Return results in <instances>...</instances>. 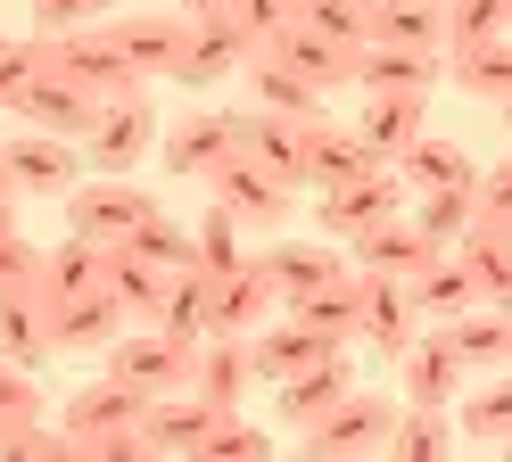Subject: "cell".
I'll use <instances>...</instances> for the list:
<instances>
[{
    "label": "cell",
    "mask_w": 512,
    "mask_h": 462,
    "mask_svg": "<svg viewBox=\"0 0 512 462\" xmlns=\"http://www.w3.org/2000/svg\"><path fill=\"white\" fill-rule=\"evenodd\" d=\"M389 421H397L389 396L347 388L331 413H314V421L298 429V438H306V454H314V462H356V454H380V446H389Z\"/></svg>",
    "instance_id": "obj_1"
},
{
    "label": "cell",
    "mask_w": 512,
    "mask_h": 462,
    "mask_svg": "<svg viewBox=\"0 0 512 462\" xmlns=\"http://www.w3.org/2000/svg\"><path fill=\"white\" fill-rule=\"evenodd\" d=\"M207 198H215V207L232 215L240 231H281V223H290V207H298V190H290V182H273L265 165H248L240 149L207 174Z\"/></svg>",
    "instance_id": "obj_2"
},
{
    "label": "cell",
    "mask_w": 512,
    "mask_h": 462,
    "mask_svg": "<svg viewBox=\"0 0 512 462\" xmlns=\"http://www.w3.org/2000/svg\"><path fill=\"white\" fill-rule=\"evenodd\" d=\"M240 66H248V33L215 9V17H190V25H182L166 83H182V91H215V83H232Z\"/></svg>",
    "instance_id": "obj_3"
},
{
    "label": "cell",
    "mask_w": 512,
    "mask_h": 462,
    "mask_svg": "<svg viewBox=\"0 0 512 462\" xmlns=\"http://www.w3.org/2000/svg\"><path fill=\"white\" fill-rule=\"evenodd\" d=\"M389 215H405V182L389 174V165H372V174H356V182L314 190V223H323V240H356V231L389 223Z\"/></svg>",
    "instance_id": "obj_4"
},
{
    "label": "cell",
    "mask_w": 512,
    "mask_h": 462,
    "mask_svg": "<svg viewBox=\"0 0 512 462\" xmlns=\"http://www.w3.org/2000/svg\"><path fill=\"white\" fill-rule=\"evenodd\" d=\"M149 207H157V198H149L141 182H124V174H91V182H75V190H67V231H75V240L116 248V240H124V231H133Z\"/></svg>",
    "instance_id": "obj_5"
},
{
    "label": "cell",
    "mask_w": 512,
    "mask_h": 462,
    "mask_svg": "<svg viewBox=\"0 0 512 462\" xmlns=\"http://www.w3.org/2000/svg\"><path fill=\"white\" fill-rule=\"evenodd\" d=\"M50 66H58V75H75L91 99H133V91H149V83H133V66L116 58L108 17H100V25H75V33H50Z\"/></svg>",
    "instance_id": "obj_6"
},
{
    "label": "cell",
    "mask_w": 512,
    "mask_h": 462,
    "mask_svg": "<svg viewBox=\"0 0 512 462\" xmlns=\"http://www.w3.org/2000/svg\"><path fill=\"white\" fill-rule=\"evenodd\" d=\"M83 149H91V174H133V165L157 149V108H149V91L108 99L100 124L83 132Z\"/></svg>",
    "instance_id": "obj_7"
},
{
    "label": "cell",
    "mask_w": 512,
    "mask_h": 462,
    "mask_svg": "<svg viewBox=\"0 0 512 462\" xmlns=\"http://www.w3.org/2000/svg\"><path fill=\"white\" fill-rule=\"evenodd\" d=\"M9 108H17L25 124H34V132H58V141H83V132L100 124V108H108V99H91L75 75H58V66H34V83H25V91L9 99Z\"/></svg>",
    "instance_id": "obj_8"
},
{
    "label": "cell",
    "mask_w": 512,
    "mask_h": 462,
    "mask_svg": "<svg viewBox=\"0 0 512 462\" xmlns=\"http://www.w3.org/2000/svg\"><path fill=\"white\" fill-rule=\"evenodd\" d=\"M0 174H9V190L67 198V190L83 182V157H75V141H58V132H34V124H25L17 141H0Z\"/></svg>",
    "instance_id": "obj_9"
},
{
    "label": "cell",
    "mask_w": 512,
    "mask_h": 462,
    "mask_svg": "<svg viewBox=\"0 0 512 462\" xmlns=\"http://www.w3.org/2000/svg\"><path fill=\"white\" fill-rule=\"evenodd\" d=\"M100 355H108V372H116L124 388H141V396H157V388H190V347L166 339V330H116Z\"/></svg>",
    "instance_id": "obj_10"
},
{
    "label": "cell",
    "mask_w": 512,
    "mask_h": 462,
    "mask_svg": "<svg viewBox=\"0 0 512 462\" xmlns=\"http://www.w3.org/2000/svg\"><path fill=\"white\" fill-rule=\"evenodd\" d=\"M281 314V289L265 281V264H232V273H207V330H232V339H248L256 322Z\"/></svg>",
    "instance_id": "obj_11"
},
{
    "label": "cell",
    "mask_w": 512,
    "mask_h": 462,
    "mask_svg": "<svg viewBox=\"0 0 512 462\" xmlns=\"http://www.w3.org/2000/svg\"><path fill=\"white\" fill-rule=\"evenodd\" d=\"M232 149L248 157V165H265L273 182H306V124H290V116H273V108H248V116H232Z\"/></svg>",
    "instance_id": "obj_12"
},
{
    "label": "cell",
    "mask_w": 512,
    "mask_h": 462,
    "mask_svg": "<svg viewBox=\"0 0 512 462\" xmlns=\"http://www.w3.org/2000/svg\"><path fill=\"white\" fill-rule=\"evenodd\" d=\"M141 405H149L141 388H124L116 372H100L91 388H75V396H67V421H58V429H67V438H75V454H83L91 438H116V429H141Z\"/></svg>",
    "instance_id": "obj_13"
},
{
    "label": "cell",
    "mask_w": 512,
    "mask_h": 462,
    "mask_svg": "<svg viewBox=\"0 0 512 462\" xmlns=\"http://www.w3.org/2000/svg\"><path fill=\"white\" fill-rule=\"evenodd\" d=\"M50 306V355H100L116 330H124V306L108 289H83V297H42Z\"/></svg>",
    "instance_id": "obj_14"
},
{
    "label": "cell",
    "mask_w": 512,
    "mask_h": 462,
    "mask_svg": "<svg viewBox=\"0 0 512 462\" xmlns=\"http://www.w3.org/2000/svg\"><path fill=\"white\" fill-rule=\"evenodd\" d=\"M438 75L471 91V99H512V33H479V42H446L438 50Z\"/></svg>",
    "instance_id": "obj_15"
},
{
    "label": "cell",
    "mask_w": 512,
    "mask_h": 462,
    "mask_svg": "<svg viewBox=\"0 0 512 462\" xmlns=\"http://www.w3.org/2000/svg\"><path fill=\"white\" fill-rule=\"evenodd\" d=\"M356 91H405L430 99L438 91V50H405V42H356Z\"/></svg>",
    "instance_id": "obj_16"
},
{
    "label": "cell",
    "mask_w": 512,
    "mask_h": 462,
    "mask_svg": "<svg viewBox=\"0 0 512 462\" xmlns=\"http://www.w3.org/2000/svg\"><path fill=\"white\" fill-rule=\"evenodd\" d=\"M397 363H405V405H455L463 396V363H455V347H446L438 322L413 330V339L397 347Z\"/></svg>",
    "instance_id": "obj_17"
},
{
    "label": "cell",
    "mask_w": 512,
    "mask_h": 462,
    "mask_svg": "<svg viewBox=\"0 0 512 462\" xmlns=\"http://www.w3.org/2000/svg\"><path fill=\"white\" fill-rule=\"evenodd\" d=\"M323 355H347V347L314 339V330L290 322V314H273V322L248 330V372H256V380H290V372H306V363H323Z\"/></svg>",
    "instance_id": "obj_18"
},
{
    "label": "cell",
    "mask_w": 512,
    "mask_h": 462,
    "mask_svg": "<svg viewBox=\"0 0 512 462\" xmlns=\"http://www.w3.org/2000/svg\"><path fill=\"white\" fill-rule=\"evenodd\" d=\"M157 157H166V174H190V182H207L223 157H232V116H215V108H190L174 132H157Z\"/></svg>",
    "instance_id": "obj_19"
},
{
    "label": "cell",
    "mask_w": 512,
    "mask_h": 462,
    "mask_svg": "<svg viewBox=\"0 0 512 462\" xmlns=\"http://www.w3.org/2000/svg\"><path fill=\"white\" fill-rule=\"evenodd\" d=\"M256 50L281 58L290 75H306L314 91H347V75H356V50H347V42H323V33H306V25H281V33H265Z\"/></svg>",
    "instance_id": "obj_20"
},
{
    "label": "cell",
    "mask_w": 512,
    "mask_h": 462,
    "mask_svg": "<svg viewBox=\"0 0 512 462\" xmlns=\"http://www.w3.org/2000/svg\"><path fill=\"white\" fill-rule=\"evenodd\" d=\"M405 306L422 314V322H455L463 306H479V289H471V273H463V256H455V248H430V256L405 273Z\"/></svg>",
    "instance_id": "obj_21"
},
{
    "label": "cell",
    "mask_w": 512,
    "mask_h": 462,
    "mask_svg": "<svg viewBox=\"0 0 512 462\" xmlns=\"http://www.w3.org/2000/svg\"><path fill=\"white\" fill-rule=\"evenodd\" d=\"M207 421H215V405L199 388H157L141 405V438H149V454H190L207 438Z\"/></svg>",
    "instance_id": "obj_22"
},
{
    "label": "cell",
    "mask_w": 512,
    "mask_h": 462,
    "mask_svg": "<svg viewBox=\"0 0 512 462\" xmlns=\"http://www.w3.org/2000/svg\"><path fill=\"white\" fill-rule=\"evenodd\" d=\"M248 380H256V372H248V339H232V330H207V339L190 347V388H199L215 413H232L240 396H248Z\"/></svg>",
    "instance_id": "obj_23"
},
{
    "label": "cell",
    "mask_w": 512,
    "mask_h": 462,
    "mask_svg": "<svg viewBox=\"0 0 512 462\" xmlns=\"http://www.w3.org/2000/svg\"><path fill=\"white\" fill-rule=\"evenodd\" d=\"M463 372H504L512 363V306H463L455 322H438Z\"/></svg>",
    "instance_id": "obj_24"
},
{
    "label": "cell",
    "mask_w": 512,
    "mask_h": 462,
    "mask_svg": "<svg viewBox=\"0 0 512 462\" xmlns=\"http://www.w3.org/2000/svg\"><path fill=\"white\" fill-rule=\"evenodd\" d=\"M364 281V306H356V339L380 355V363H397V347L422 330V314L405 306V281H372V273H356Z\"/></svg>",
    "instance_id": "obj_25"
},
{
    "label": "cell",
    "mask_w": 512,
    "mask_h": 462,
    "mask_svg": "<svg viewBox=\"0 0 512 462\" xmlns=\"http://www.w3.org/2000/svg\"><path fill=\"white\" fill-rule=\"evenodd\" d=\"M389 174H397L405 190H471L479 165H471L455 141H438V132H413V141L389 157Z\"/></svg>",
    "instance_id": "obj_26"
},
{
    "label": "cell",
    "mask_w": 512,
    "mask_h": 462,
    "mask_svg": "<svg viewBox=\"0 0 512 462\" xmlns=\"http://www.w3.org/2000/svg\"><path fill=\"white\" fill-rule=\"evenodd\" d=\"M0 355L25 363V372H42V363H50V306H42L34 281L0 289Z\"/></svg>",
    "instance_id": "obj_27"
},
{
    "label": "cell",
    "mask_w": 512,
    "mask_h": 462,
    "mask_svg": "<svg viewBox=\"0 0 512 462\" xmlns=\"http://www.w3.org/2000/svg\"><path fill=\"white\" fill-rule=\"evenodd\" d=\"M364 99H372V108L356 116V141H364L380 165H389L413 132H430V99H405V91H364Z\"/></svg>",
    "instance_id": "obj_28"
},
{
    "label": "cell",
    "mask_w": 512,
    "mask_h": 462,
    "mask_svg": "<svg viewBox=\"0 0 512 462\" xmlns=\"http://www.w3.org/2000/svg\"><path fill=\"white\" fill-rule=\"evenodd\" d=\"M108 42L116 58L133 66V83H157L174 66V42H182V17H108Z\"/></svg>",
    "instance_id": "obj_29"
},
{
    "label": "cell",
    "mask_w": 512,
    "mask_h": 462,
    "mask_svg": "<svg viewBox=\"0 0 512 462\" xmlns=\"http://www.w3.org/2000/svg\"><path fill=\"white\" fill-rule=\"evenodd\" d=\"M256 264H265V281L281 289V306H290V297H306V289H323V281H339V273H347V256H339V248H323V240H281V248H265Z\"/></svg>",
    "instance_id": "obj_30"
},
{
    "label": "cell",
    "mask_w": 512,
    "mask_h": 462,
    "mask_svg": "<svg viewBox=\"0 0 512 462\" xmlns=\"http://www.w3.org/2000/svg\"><path fill=\"white\" fill-rule=\"evenodd\" d=\"M372 165H380V157L356 141V124H331V116H323V124H306V182H314V190L356 182V174H372Z\"/></svg>",
    "instance_id": "obj_31"
},
{
    "label": "cell",
    "mask_w": 512,
    "mask_h": 462,
    "mask_svg": "<svg viewBox=\"0 0 512 462\" xmlns=\"http://www.w3.org/2000/svg\"><path fill=\"white\" fill-rule=\"evenodd\" d=\"M356 306H364V281L356 273H339V281H323V289H306V297H290V322H306L314 339H331V347H347L356 339Z\"/></svg>",
    "instance_id": "obj_32"
},
{
    "label": "cell",
    "mask_w": 512,
    "mask_h": 462,
    "mask_svg": "<svg viewBox=\"0 0 512 462\" xmlns=\"http://www.w3.org/2000/svg\"><path fill=\"white\" fill-rule=\"evenodd\" d=\"M248 91H256V108H273L290 124H323V91L306 75H290L281 58H265V50H248Z\"/></svg>",
    "instance_id": "obj_33"
},
{
    "label": "cell",
    "mask_w": 512,
    "mask_h": 462,
    "mask_svg": "<svg viewBox=\"0 0 512 462\" xmlns=\"http://www.w3.org/2000/svg\"><path fill=\"white\" fill-rule=\"evenodd\" d=\"M422 256H430V240H422V231H413L405 215H389V223L356 231V273H372V281H405Z\"/></svg>",
    "instance_id": "obj_34"
},
{
    "label": "cell",
    "mask_w": 512,
    "mask_h": 462,
    "mask_svg": "<svg viewBox=\"0 0 512 462\" xmlns=\"http://www.w3.org/2000/svg\"><path fill=\"white\" fill-rule=\"evenodd\" d=\"M273 388H281V429H306L314 413H331L356 380H347V363H339V355H323V363H306V372L273 380Z\"/></svg>",
    "instance_id": "obj_35"
},
{
    "label": "cell",
    "mask_w": 512,
    "mask_h": 462,
    "mask_svg": "<svg viewBox=\"0 0 512 462\" xmlns=\"http://www.w3.org/2000/svg\"><path fill=\"white\" fill-rule=\"evenodd\" d=\"M100 240H75V231H67V240H58V248H42L34 256V289L42 297H83V289H100Z\"/></svg>",
    "instance_id": "obj_36"
},
{
    "label": "cell",
    "mask_w": 512,
    "mask_h": 462,
    "mask_svg": "<svg viewBox=\"0 0 512 462\" xmlns=\"http://www.w3.org/2000/svg\"><path fill=\"white\" fill-rule=\"evenodd\" d=\"M364 42H405V50H446V17L438 0H380L364 17Z\"/></svg>",
    "instance_id": "obj_37"
},
{
    "label": "cell",
    "mask_w": 512,
    "mask_h": 462,
    "mask_svg": "<svg viewBox=\"0 0 512 462\" xmlns=\"http://www.w3.org/2000/svg\"><path fill=\"white\" fill-rule=\"evenodd\" d=\"M149 330H166V339L199 347L207 339V273L190 264V273H166V297L149 306Z\"/></svg>",
    "instance_id": "obj_38"
},
{
    "label": "cell",
    "mask_w": 512,
    "mask_h": 462,
    "mask_svg": "<svg viewBox=\"0 0 512 462\" xmlns=\"http://www.w3.org/2000/svg\"><path fill=\"white\" fill-rule=\"evenodd\" d=\"M455 256H463V273L479 289V306H512V240L504 231H463Z\"/></svg>",
    "instance_id": "obj_39"
},
{
    "label": "cell",
    "mask_w": 512,
    "mask_h": 462,
    "mask_svg": "<svg viewBox=\"0 0 512 462\" xmlns=\"http://www.w3.org/2000/svg\"><path fill=\"white\" fill-rule=\"evenodd\" d=\"M100 289L116 297L124 314H141V322H149V306L166 297V273H157L149 256H133V248H108V256H100Z\"/></svg>",
    "instance_id": "obj_40"
},
{
    "label": "cell",
    "mask_w": 512,
    "mask_h": 462,
    "mask_svg": "<svg viewBox=\"0 0 512 462\" xmlns=\"http://www.w3.org/2000/svg\"><path fill=\"white\" fill-rule=\"evenodd\" d=\"M446 446H455V421H446V405H413L389 421V446L380 454H397V462H438Z\"/></svg>",
    "instance_id": "obj_41"
},
{
    "label": "cell",
    "mask_w": 512,
    "mask_h": 462,
    "mask_svg": "<svg viewBox=\"0 0 512 462\" xmlns=\"http://www.w3.org/2000/svg\"><path fill=\"white\" fill-rule=\"evenodd\" d=\"M116 248H133V256H149L157 273H190V264H199V256H190V231H182V223H174L166 207H149V215H141L133 231H124Z\"/></svg>",
    "instance_id": "obj_42"
},
{
    "label": "cell",
    "mask_w": 512,
    "mask_h": 462,
    "mask_svg": "<svg viewBox=\"0 0 512 462\" xmlns=\"http://www.w3.org/2000/svg\"><path fill=\"white\" fill-rule=\"evenodd\" d=\"M413 198V231H422V240L430 248H455L463 240V231H471V190H405Z\"/></svg>",
    "instance_id": "obj_43"
},
{
    "label": "cell",
    "mask_w": 512,
    "mask_h": 462,
    "mask_svg": "<svg viewBox=\"0 0 512 462\" xmlns=\"http://www.w3.org/2000/svg\"><path fill=\"white\" fill-rule=\"evenodd\" d=\"M190 454H199V462H265L273 438H265L256 421H240V405H232V413H215V421H207V438L190 446Z\"/></svg>",
    "instance_id": "obj_44"
},
{
    "label": "cell",
    "mask_w": 512,
    "mask_h": 462,
    "mask_svg": "<svg viewBox=\"0 0 512 462\" xmlns=\"http://www.w3.org/2000/svg\"><path fill=\"white\" fill-rule=\"evenodd\" d=\"M190 256H199V273H232V264H248V231L223 207H207V223L190 231Z\"/></svg>",
    "instance_id": "obj_45"
},
{
    "label": "cell",
    "mask_w": 512,
    "mask_h": 462,
    "mask_svg": "<svg viewBox=\"0 0 512 462\" xmlns=\"http://www.w3.org/2000/svg\"><path fill=\"white\" fill-rule=\"evenodd\" d=\"M290 25H306V33H323V42H347V50H356V42H364V0H290Z\"/></svg>",
    "instance_id": "obj_46"
},
{
    "label": "cell",
    "mask_w": 512,
    "mask_h": 462,
    "mask_svg": "<svg viewBox=\"0 0 512 462\" xmlns=\"http://www.w3.org/2000/svg\"><path fill=\"white\" fill-rule=\"evenodd\" d=\"M0 454H9V462H75V438H67V429H42V413H34V421L0 429Z\"/></svg>",
    "instance_id": "obj_47"
},
{
    "label": "cell",
    "mask_w": 512,
    "mask_h": 462,
    "mask_svg": "<svg viewBox=\"0 0 512 462\" xmlns=\"http://www.w3.org/2000/svg\"><path fill=\"white\" fill-rule=\"evenodd\" d=\"M504 429H512V380L496 372L488 388L463 396V438H504Z\"/></svg>",
    "instance_id": "obj_48"
},
{
    "label": "cell",
    "mask_w": 512,
    "mask_h": 462,
    "mask_svg": "<svg viewBox=\"0 0 512 462\" xmlns=\"http://www.w3.org/2000/svg\"><path fill=\"white\" fill-rule=\"evenodd\" d=\"M471 231H512V165L471 174Z\"/></svg>",
    "instance_id": "obj_49"
},
{
    "label": "cell",
    "mask_w": 512,
    "mask_h": 462,
    "mask_svg": "<svg viewBox=\"0 0 512 462\" xmlns=\"http://www.w3.org/2000/svg\"><path fill=\"white\" fill-rule=\"evenodd\" d=\"M446 42H479V33H512V0H446Z\"/></svg>",
    "instance_id": "obj_50"
},
{
    "label": "cell",
    "mask_w": 512,
    "mask_h": 462,
    "mask_svg": "<svg viewBox=\"0 0 512 462\" xmlns=\"http://www.w3.org/2000/svg\"><path fill=\"white\" fill-rule=\"evenodd\" d=\"M34 66H50V33H34V42H9V33H0V108L34 83Z\"/></svg>",
    "instance_id": "obj_51"
},
{
    "label": "cell",
    "mask_w": 512,
    "mask_h": 462,
    "mask_svg": "<svg viewBox=\"0 0 512 462\" xmlns=\"http://www.w3.org/2000/svg\"><path fill=\"white\" fill-rule=\"evenodd\" d=\"M223 17H232V25L248 33V50H256L265 33H281V25H290V0H223Z\"/></svg>",
    "instance_id": "obj_52"
},
{
    "label": "cell",
    "mask_w": 512,
    "mask_h": 462,
    "mask_svg": "<svg viewBox=\"0 0 512 462\" xmlns=\"http://www.w3.org/2000/svg\"><path fill=\"white\" fill-rule=\"evenodd\" d=\"M116 0H34V25L42 33H75V25H100Z\"/></svg>",
    "instance_id": "obj_53"
},
{
    "label": "cell",
    "mask_w": 512,
    "mask_h": 462,
    "mask_svg": "<svg viewBox=\"0 0 512 462\" xmlns=\"http://www.w3.org/2000/svg\"><path fill=\"white\" fill-rule=\"evenodd\" d=\"M34 240H25V231L9 223V231H0V289H25V281H34Z\"/></svg>",
    "instance_id": "obj_54"
},
{
    "label": "cell",
    "mask_w": 512,
    "mask_h": 462,
    "mask_svg": "<svg viewBox=\"0 0 512 462\" xmlns=\"http://www.w3.org/2000/svg\"><path fill=\"white\" fill-rule=\"evenodd\" d=\"M75 462H149V438L141 429H116V438H91Z\"/></svg>",
    "instance_id": "obj_55"
},
{
    "label": "cell",
    "mask_w": 512,
    "mask_h": 462,
    "mask_svg": "<svg viewBox=\"0 0 512 462\" xmlns=\"http://www.w3.org/2000/svg\"><path fill=\"white\" fill-rule=\"evenodd\" d=\"M215 9H223V0H174V17H182V25H190V17H215Z\"/></svg>",
    "instance_id": "obj_56"
},
{
    "label": "cell",
    "mask_w": 512,
    "mask_h": 462,
    "mask_svg": "<svg viewBox=\"0 0 512 462\" xmlns=\"http://www.w3.org/2000/svg\"><path fill=\"white\" fill-rule=\"evenodd\" d=\"M9 223H17V190L0 182V231H9Z\"/></svg>",
    "instance_id": "obj_57"
},
{
    "label": "cell",
    "mask_w": 512,
    "mask_h": 462,
    "mask_svg": "<svg viewBox=\"0 0 512 462\" xmlns=\"http://www.w3.org/2000/svg\"><path fill=\"white\" fill-rule=\"evenodd\" d=\"M372 9H380V0H364V17H372Z\"/></svg>",
    "instance_id": "obj_58"
},
{
    "label": "cell",
    "mask_w": 512,
    "mask_h": 462,
    "mask_svg": "<svg viewBox=\"0 0 512 462\" xmlns=\"http://www.w3.org/2000/svg\"><path fill=\"white\" fill-rule=\"evenodd\" d=\"M0 182H9V174H0Z\"/></svg>",
    "instance_id": "obj_59"
}]
</instances>
